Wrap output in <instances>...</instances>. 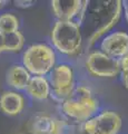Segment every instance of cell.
Returning <instances> with one entry per match:
<instances>
[{
    "mask_svg": "<svg viewBox=\"0 0 128 134\" xmlns=\"http://www.w3.org/2000/svg\"><path fill=\"white\" fill-rule=\"evenodd\" d=\"M50 37L53 48L63 55L77 56L81 53V27L76 21L57 20L51 29Z\"/></svg>",
    "mask_w": 128,
    "mask_h": 134,
    "instance_id": "3",
    "label": "cell"
},
{
    "mask_svg": "<svg viewBox=\"0 0 128 134\" xmlns=\"http://www.w3.org/2000/svg\"><path fill=\"white\" fill-rule=\"evenodd\" d=\"M27 95L35 100H45L51 95V88L48 77L32 76L26 88Z\"/></svg>",
    "mask_w": 128,
    "mask_h": 134,
    "instance_id": "12",
    "label": "cell"
},
{
    "mask_svg": "<svg viewBox=\"0 0 128 134\" xmlns=\"http://www.w3.org/2000/svg\"><path fill=\"white\" fill-rule=\"evenodd\" d=\"M120 78L124 87L128 91V55L120 59Z\"/></svg>",
    "mask_w": 128,
    "mask_h": 134,
    "instance_id": "17",
    "label": "cell"
},
{
    "mask_svg": "<svg viewBox=\"0 0 128 134\" xmlns=\"http://www.w3.org/2000/svg\"><path fill=\"white\" fill-rule=\"evenodd\" d=\"M57 121V117L50 115H37L30 121V131L32 134H53Z\"/></svg>",
    "mask_w": 128,
    "mask_h": 134,
    "instance_id": "13",
    "label": "cell"
},
{
    "mask_svg": "<svg viewBox=\"0 0 128 134\" xmlns=\"http://www.w3.org/2000/svg\"><path fill=\"white\" fill-rule=\"evenodd\" d=\"M32 75L22 64H14L6 73V82L14 91H26Z\"/></svg>",
    "mask_w": 128,
    "mask_h": 134,
    "instance_id": "11",
    "label": "cell"
},
{
    "mask_svg": "<svg viewBox=\"0 0 128 134\" xmlns=\"http://www.w3.org/2000/svg\"><path fill=\"white\" fill-rule=\"evenodd\" d=\"M19 25V19L16 15L10 12H3L0 15V31L5 35L18 31Z\"/></svg>",
    "mask_w": 128,
    "mask_h": 134,
    "instance_id": "14",
    "label": "cell"
},
{
    "mask_svg": "<svg viewBox=\"0 0 128 134\" xmlns=\"http://www.w3.org/2000/svg\"><path fill=\"white\" fill-rule=\"evenodd\" d=\"M123 9H124V15H125L126 21L128 23V0L123 1Z\"/></svg>",
    "mask_w": 128,
    "mask_h": 134,
    "instance_id": "20",
    "label": "cell"
},
{
    "mask_svg": "<svg viewBox=\"0 0 128 134\" xmlns=\"http://www.w3.org/2000/svg\"><path fill=\"white\" fill-rule=\"evenodd\" d=\"M6 3H7V1H5V0H0V9H1L2 7H5Z\"/></svg>",
    "mask_w": 128,
    "mask_h": 134,
    "instance_id": "21",
    "label": "cell"
},
{
    "mask_svg": "<svg viewBox=\"0 0 128 134\" xmlns=\"http://www.w3.org/2000/svg\"><path fill=\"white\" fill-rule=\"evenodd\" d=\"M90 3V2H89ZM123 11V1H96L94 6H88L86 18L88 17V26L90 32L87 37L88 47L99 40L118 23Z\"/></svg>",
    "mask_w": 128,
    "mask_h": 134,
    "instance_id": "1",
    "label": "cell"
},
{
    "mask_svg": "<svg viewBox=\"0 0 128 134\" xmlns=\"http://www.w3.org/2000/svg\"><path fill=\"white\" fill-rule=\"evenodd\" d=\"M25 97L17 91H5L0 94V112L5 115H19L25 108Z\"/></svg>",
    "mask_w": 128,
    "mask_h": 134,
    "instance_id": "10",
    "label": "cell"
},
{
    "mask_svg": "<svg viewBox=\"0 0 128 134\" xmlns=\"http://www.w3.org/2000/svg\"><path fill=\"white\" fill-rule=\"evenodd\" d=\"M6 52V35L0 31V54Z\"/></svg>",
    "mask_w": 128,
    "mask_h": 134,
    "instance_id": "19",
    "label": "cell"
},
{
    "mask_svg": "<svg viewBox=\"0 0 128 134\" xmlns=\"http://www.w3.org/2000/svg\"><path fill=\"white\" fill-rule=\"evenodd\" d=\"M25 36L21 34V31H16L6 35V52L9 53H17L21 50L25 46Z\"/></svg>",
    "mask_w": 128,
    "mask_h": 134,
    "instance_id": "15",
    "label": "cell"
},
{
    "mask_svg": "<svg viewBox=\"0 0 128 134\" xmlns=\"http://www.w3.org/2000/svg\"><path fill=\"white\" fill-rule=\"evenodd\" d=\"M84 7L81 0H53L51 10L57 20L61 21H76L77 17Z\"/></svg>",
    "mask_w": 128,
    "mask_h": 134,
    "instance_id": "9",
    "label": "cell"
},
{
    "mask_svg": "<svg viewBox=\"0 0 128 134\" xmlns=\"http://www.w3.org/2000/svg\"><path fill=\"white\" fill-rule=\"evenodd\" d=\"M48 81L51 88V97L58 103L66 100L76 87L75 73L71 65L60 63L48 75Z\"/></svg>",
    "mask_w": 128,
    "mask_h": 134,
    "instance_id": "5",
    "label": "cell"
},
{
    "mask_svg": "<svg viewBox=\"0 0 128 134\" xmlns=\"http://www.w3.org/2000/svg\"><path fill=\"white\" fill-rule=\"evenodd\" d=\"M22 65L32 76L46 77L57 65L55 48L41 43L30 45L22 54Z\"/></svg>",
    "mask_w": 128,
    "mask_h": 134,
    "instance_id": "4",
    "label": "cell"
},
{
    "mask_svg": "<svg viewBox=\"0 0 128 134\" xmlns=\"http://www.w3.org/2000/svg\"><path fill=\"white\" fill-rule=\"evenodd\" d=\"M60 105L68 120L84 124L97 114L100 104L89 86L77 84L71 95Z\"/></svg>",
    "mask_w": 128,
    "mask_h": 134,
    "instance_id": "2",
    "label": "cell"
},
{
    "mask_svg": "<svg viewBox=\"0 0 128 134\" xmlns=\"http://www.w3.org/2000/svg\"><path fill=\"white\" fill-rule=\"evenodd\" d=\"M121 125L123 120L117 112L106 110L82 124V131L85 134H118Z\"/></svg>",
    "mask_w": 128,
    "mask_h": 134,
    "instance_id": "7",
    "label": "cell"
},
{
    "mask_svg": "<svg viewBox=\"0 0 128 134\" xmlns=\"http://www.w3.org/2000/svg\"><path fill=\"white\" fill-rule=\"evenodd\" d=\"M100 50L120 60L128 55V34L126 31H114L106 35L100 41Z\"/></svg>",
    "mask_w": 128,
    "mask_h": 134,
    "instance_id": "8",
    "label": "cell"
},
{
    "mask_svg": "<svg viewBox=\"0 0 128 134\" xmlns=\"http://www.w3.org/2000/svg\"><path fill=\"white\" fill-rule=\"evenodd\" d=\"M86 70L94 77L114 78L120 75V60L106 55L100 49L90 52L85 58Z\"/></svg>",
    "mask_w": 128,
    "mask_h": 134,
    "instance_id": "6",
    "label": "cell"
},
{
    "mask_svg": "<svg viewBox=\"0 0 128 134\" xmlns=\"http://www.w3.org/2000/svg\"><path fill=\"white\" fill-rule=\"evenodd\" d=\"M53 134H76V125L70 120L58 119L56 131Z\"/></svg>",
    "mask_w": 128,
    "mask_h": 134,
    "instance_id": "16",
    "label": "cell"
},
{
    "mask_svg": "<svg viewBox=\"0 0 128 134\" xmlns=\"http://www.w3.org/2000/svg\"><path fill=\"white\" fill-rule=\"evenodd\" d=\"M15 6L18 8H29L35 3V1H21V0H16L14 1Z\"/></svg>",
    "mask_w": 128,
    "mask_h": 134,
    "instance_id": "18",
    "label": "cell"
}]
</instances>
